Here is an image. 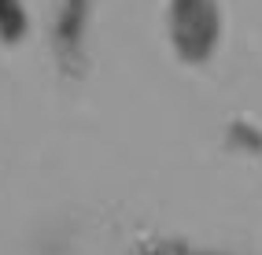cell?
Here are the masks:
<instances>
[{
	"label": "cell",
	"instance_id": "1",
	"mask_svg": "<svg viewBox=\"0 0 262 255\" xmlns=\"http://www.w3.org/2000/svg\"><path fill=\"white\" fill-rule=\"evenodd\" d=\"M85 11H89V4H85V0H63L59 19H56V41H59V48H63V56L78 52L81 33H85V23H81Z\"/></svg>",
	"mask_w": 262,
	"mask_h": 255
},
{
	"label": "cell",
	"instance_id": "2",
	"mask_svg": "<svg viewBox=\"0 0 262 255\" xmlns=\"http://www.w3.org/2000/svg\"><path fill=\"white\" fill-rule=\"evenodd\" d=\"M23 33H26L23 0H0V37L4 41H23Z\"/></svg>",
	"mask_w": 262,
	"mask_h": 255
}]
</instances>
